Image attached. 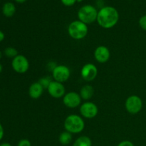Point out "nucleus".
Returning a JSON list of instances; mask_svg holds the SVG:
<instances>
[{"instance_id":"f257e3e1","label":"nucleus","mask_w":146,"mask_h":146,"mask_svg":"<svg viewBox=\"0 0 146 146\" xmlns=\"http://www.w3.org/2000/svg\"><path fill=\"white\" fill-rule=\"evenodd\" d=\"M119 20L118 10L111 6L104 7L98 11L97 22L104 29H111L115 27Z\"/></svg>"},{"instance_id":"f03ea898","label":"nucleus","mask_w":146,"mask_h":146,"mask_svg":"<svg viewBox=\"0 0 146 146\" xmlns=\"http://www.w3.org/2000/svg\"><path fill=\"white\" fill-rule=\"evenodd\" d=\"M65 130L71 133H79L85 128V122L81 116L76 114L70 115L64 121Z\"/></svg>"},{"instance_id":"7ed1b4c3","label":"nucleus","mask_w":146,"mask_h":146,"mask_svg":"<svg viewBox=\"0 0 146 146\" xmlns=\"http://www.w3.org/2000/svg\"><path fill=\"white\" fill-rule=\"evenodd\" d=\"M88 27L87 24L80 20L74 21L68 27V33L70 36L76 40L83 39L88 34Z\"/></svg>"},{"instance_id":"20e7f679","label":"nucleus","mask_w":146,"mask_h":146,"mask_svg":"<svg viewBox=\"0 0 146 146\" xmlns=\"http://www.w3.org/2000/svg\"><path fill=\"white\" fill-rule=\"evenodd\" d=\"M98 12L96 8L94 6L90 4L84 5L78 11V20L86 24H92L97 20Z\"/></svg>"},{"instance_id":"39448f33","label":"nucleus","mask_w":146,"mask_h":146,"mask_svg":"<svg viewBox=\"0 0 146 146\" xmlns=\"http://www.w3.org/2000/svg\"><path fill=\"white\" fill-rule=\"evenodd\" d=\"M125 109L129 113L137 114L143 108V101L139 96L135 95L131 96L126 99L125 103Z\"/></svg>"},{"instance_id":"423d86ee","label":"nucleus","mask_w":146,"mask_h":146,"mask_svg":"<svg viewBox=\"0 0 146 146\" xmlns=\"http://www.w3.org/2000/svg\"><path fill=\"white\" fill-rule=\"evenodd\" d=\"M11 66L14 71L18 74H24L29 68V62L27 57L19 54L12 59Z\"/></svg>"},{"instance_id":"0eeeda50","label":"nucleus","mask_w":146,"mask_h":146,"mask_svg":"<svg viewBox=\"0 0 146 146\" xmlns=\"http://www.w3.org/2000/svg\"><path fill=\"white\" fill-rule=\"evenodd\" d=\"M70 75V69L65 65L56 66L52 71V76L54 81L62 84L69 78Z\"/></svg>"},{"instance_id":"6e6552de","label":"nucleus","mask_w":146,"mask_h":146,"mask_svg":"<svg viewBox=\"0 0 146 146\" xmlns=\"http://www.w3.org/2000/svg\"><path fill=\"white\" fill-rule=\"evenodd\" d=\"M81 97L78 93L71 91L64 95L63 97V103L64 105L69 108H75L79 106L81 103Z\"/></svg>"},{"instance_id":"1a4fd4ad","label":"nucleus","mask_w":146,"mask_h":146,"mask_svg":"<svg viewBox=\"0 0 146 146\" xmlns=\"http://www.w3.org/2000/svg\"><path fill=\"white\" fill-rule=\"evenodd\" d=\"M98 112V106L93 102H85L80 107V113L81 115L86 118H94Z\"/></svg>"},{"instance_id":"9d476101","label":"nucleus","mask_w":146,"mask_h":146,"mask_svg":"<svg viewBox=\"0 0 146 146\" xmlns=\"http://www.w3.org/2000/svg\"><path fill=\"white\" fill-rule=\"evenodd\" d=\"M49 95L54 98H60L64 96L66 89L62 83L52 81L47 88Z\"/></svg>"},{"instance_id":"9b49d317","label":"nucleus","mask_w":146,"mask_h":146,"mask_svg":"<svg viewBox=\"0 0 146 146\" xmlns=\"http://www.w3.org/2000/svg\"><path fill=\"white\" fill-rule=\"evenodd\" d=\"M81 74L86 81H92L98 75V68L94 64H86L81 68Z\"/></svg>"},{"instance_id":"f8f14e48","label":"nucleus","mask_w":146,"mask_h":146,"mask_svg":"<svg viewBox=\"0 0 146 146\" xmlns=\"http://www.w3.org/2000/svg\"><path fill=\"white\" fill-rule=\"evenodd\" d=\"M111 56V53L108 47L105 46H99L96 48L94 51V58L101 64L106 63L109 60Z\"/></svg>"},{"instance_id":"ddd939ff","label":"nucleus","mask_w":146,"mask_h":146,"mask_svg":"<svg viewBox=\"0 0 146 146\" xmlns=\"http://www.w3.org/2000/svg\"><path fill=\"white\" fill-rule=\"evenodd\" d=\"M44 87L38 82L33 83L29 88V95L33 99H38L44 92Z\"/></svg>"},{"instance_id":"4468645a","label":"nucleus","mask_w":146,"mask_h":146,"mask_svg":"<svg viewBox=\"0 0 146 146\" xmlns=\"http://www.w3.org/2000/svg\"><path fill=\"white\" fill-rule=\"evenodd\" d=\"M94 94V89L93 86L90 85H85L81 88L80 91V96L81 98L86 101L91 99Z\"/></svg>"},{"instance_id":"2eb2a0df","label":"nucleus","mask_w":146,"mask_h":146,"mask_svg":"<svg viewBox=\"0 0 146 146\" xmlns=\"http://www.w3.org/2000/svg\"><path fill=\"white\" fill-rule=\"evenodd\" d=\"M2 13L6 17H11L16 13V7L13 3L6 2L2 7Z\"/></svg>"},{"instance_id":"dca6fc26","label":"nucleus","mask_w":146,"mask_h":146,"mask_svg":"<svg viewBox=\"0 0 146 146\" xmlns=\"http://www.w3.org/2000/svg\"><path fill=\"white\" fill-rule=\"evenodd\" d=\"M92 142L89 137L83 135L77 138L74 143L73 146H91Z\"/></svg>"},{"instance_id":"f3484780","label":"nucleus","mask_w":146,"mask_h":146,"mask_svg":"<svg viewBox=\"0 0 146 146\" xmlns=\"http://www.w3.org/2000/svg\"><path fill=\"white\" fill-rule=\"evenodd\" d=\"M59 142L60 143L64 145H66L69 144L72 141V133L68 132V131H64L62 132L59 135Z\"/></svg>"},{"instance_id":"a211bd4d","label":"nucleus","mask_w":146,"mask_h":146,"mask_svg":"<svg viewBox=\"0 0 146 146\" xmlns=\"http://www.w3.org/2000/svg\"><path fill=\"white\" fill-rule=\"evenodd\" d=\"M4 53L6 56L11 58H15L17 55H19L17 50L15 48H14V47H7L4 49Z\"/></svg>"},{"instance_id":"6ab92c4d","label":"nucleus","mask_w":146,"mask_h":146,"mask_svg":"<svg viewBox=\"0 0 146 146\" xmlns=\"http://www.w3.org/2000/svg\"><path fill=\"white\" fill-rule=\"evenodd\" d=\"M51 81H51V78H49V77H44V78H41L38 82L44 87V88H46L47 89Z\"/></svg>"},{"instance_id":"aec40b11","label":"nucleus","mask_w":146,"mask_h":146,"mask_svg":"<svg viewBox=\"0 0 146 146\" xmlns=\"http://www.w3.org/2000/svg\"><path fill=\"white\" fill-rule=\"evenodd\" d=\"M139 25L143 30L146 31V15L143 16L139 19Z\"/></svg>"},{"instance_id":"412c9836","label":"nucleus","mask_w":146,"mask_h":146,"mask_svg":"<svg viewBox=\"0 0 146 146\" xmlns=\"http://www.w3.org/2000/svg\"><path fill=\"white\" fill-rule=\"evenodd\" d=\"M61 1L66 7H71L76 3V0H61Z\"/></svg>"},{"instance_id":"4be33fe9","label":"nucleus","mask_w":146,"mask_h":146,"mask_svg":"<svg viewBox=\"0 0 146 146\" xmlns=\"http://www.w3.org/2000/svg\"><path fill=\"white\" fill-rule=\"evenodd\" d=\"M18 146H31V144L29 140L22 139L18 143Z\"/></svg>"},{"instance_id":"5701e85b","label":"nucleus","mask_w":146,"mask_h":146,"mask_svg":"<svg viewBox=\"0 0 146 146\" xmlns=\"http://www.w3.org/2000/svg\"><path fill=\"white\" fill-rule=\"evenodd\" d=\"M118 146H134L133 143L129 141H123L120 143Z\"/></svg>"},{"instance_id":"b1692460","label":"nucleus","mask_w":146,"mask_h":146,"mask_svg":"<svg viewBox=\"0 0 146 146\" xmlns=\"http://www.w3.org/2000/svg\"><path fill=\"white\" fill-rule=\"evenodd\" d=\"M4 128H3L2 125L0 123V141L4 137Z\"/></svg>"},{"instance_id":"393cba45","label":"nucleus","mask_w":146,"mask_h":146,"mask_svg":"<svg viewBox=\"0 0 146 146\" xmlns=\"http://www.w3.org/2000/svg\"><path fill=\"white\" fill-rule=\"evenodd\" d=\"M4 38H5V35H4V32L1 31H0V42H1L2 41H4Z\"/></svg>"},{"instance_id":"a878e982","label":"nucleus","mask_w":146,"mask_h":146,"mask_svg":"<svg viewBox=\"0 0 146 146\" xmlns=\"http://www.w3.org/2000/svg\"><path fill=\"white\" fill-rule=\"evenodd\" d=\"M14 1H15L16 2L19 3V4H23V3L26 2L27 0H14Z\"/></svg>"},{"instance_id":"bb28decb","label":"nucleus","mask_w":146,"mask_h":146,"mask_svg":"<svg viewBox=\"0 0 146 146\" xmlns=\"http://www.w3.org/2000/svg\"><path fill=\"white\" fill-rule=\"evenodd\" d=\"M0 146H11V145L9 143H3L0 144Z\"/></svg>"},{"instance_id":"cd10ccee","label":"nucleus","mask_w":146,"mask_h":146,"mask_svg":"<svg viewBox=\"0 0 146 146\" xmlns=\"http://www.w3.org/2000/svg\"><path fill=\"white\" fill-rule=\"evenodd\" d=\"M2 69H3L2 65H1V64H0V74H1V71H2Z\"/></svg>"},{"instance_id":"c85d7f7f","label":"nucleus","mask_w":146,"mask_h":146,"mask_svg":"<svg viewBox=\"0 0 146 146\" xmlns=\"http://www.w3.org/2000/svg\"><path fill=\"white\" fill-rule=\"evenodd\" d=\"M1 58H2V53H1V51H0V60H1Z\"/></svg>"},{"instance_id":"c756f323","label":"nucleus","mask_w":146,"mask_h":146,"mask_svg":"<svg viewBox=\"0 0 146 146\" xmlns=\"http://www.w3.org/2000/svg\"><path fill=\"white\" fill-rule=\"evenodd\" d=\"M84 0H76V2H82Z\"/></svg>"},{"instance_id":"7c9ffc66","label":"nucleus","mask_w":146,"mask_h":146,"mask_svg":"<svg viewBox=\"0 0 146 146\" xmlns=\"http://www.w3.org/2000/svg\"><path fill=\"white\" fill-rule=\"evenodd\" d=\"M129 1H130V0H129Z\"/></svg>"}]
</instances>
